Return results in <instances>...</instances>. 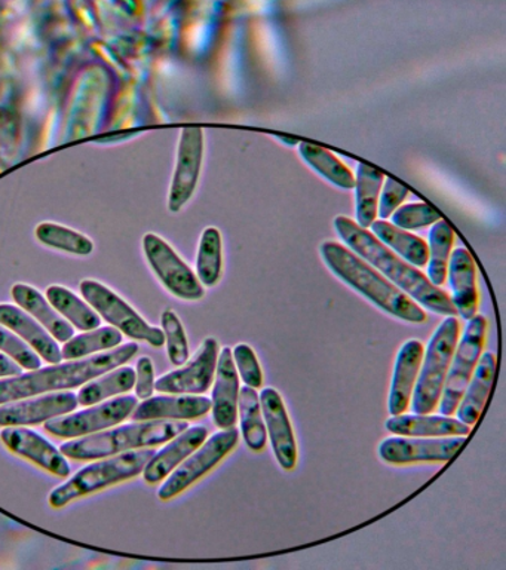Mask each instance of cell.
Masks as SVG:
<instances>
[{
  "instance_id": "5",
  "label": "cell",
  "mask_w": 506,
  "mask_h": 570,
  "mask_svg": "<svg viewBox=\"0 0 506 570\" xmlns=\"http://www.w3.org/2000/svg\"><path fill=\"white\" fill-rule=\"evenodd\" d=\"M155 454L152 448L137 449L135 452H123L113 456L103 458V461L90 463L70 476L65 484L52 490L50 505L63 508L79 498L90 497L123 481L136 479L143 472L146 465Z\"/></svg>"
},
{
  "instance_id": "3",
  "label": "cell",
  "mask_w": 506,
  "mask_h": 570,
  "mask_svg": "<svg viewBox=\"0 0 506 570\" xmlns=\"http://www.w3.org/2000/svg\"><path fill=\"white\" fill-rule=\"evenodd\" d=\"M319 253L328 269L337 278L357 289L361 296L386 314L411 324H421L428 318L426 312L410 296L379 274L370 263L364 261L353 249L335 240H326L319 247Z\"/></svg>"
},
{
  "instance_id": "1",
  "label": "cell",
  "mask_w": 506,
  "mask_h": 570,
  "mask_svg": "<svg viewBox=\"0 0 506 570\" xmlns=\"http://www.w3.org/2000/svg\"><path fill=\"white\" fill-rule=\"evenodd\" d=\"M335 229L346 247L370 263L376 271H379L390 283L397 285L425 309L439 315H457L450 296L444 289L430 283L417 267L403 261L393 249L381 244L371 232L364 229L357 222L345 216L335 218Z\"/></svg>"
},
{
  "instance_id": "32",
  "label": "cell",
  "mask_w": 506,
  "mask_h": 570,
  "mask_svg": "<svg viewBox=\"0 0 506 570\" xmlns=\"http://www.w3.org/2000/svg\"><path fill=\"white\" fill-rule=\"evenodd\" d=\"M136 372L131 367H117L92 381L83 383L79 391L78 403L82 405L99 404L112 396L126 394L135 387Z\"/></svg>"
},
{
  "instance_id": "44",
  "label": "cell",
  "mask_w": 506,
  "mask_h": 570,
  "mask_svg": "<svg viewBox=\"0 0 506 570\" xmlns=\"http://www.w3.org/2000/svg\"><path fill=\"white\" fill-rule=\"evenodd\" d=\"M279 141H284V145H287V146H297V141L296 138H287V137H277Z\"/></svg>"
},
{
  "instance_id": "18",
  "label": "cell",
  "mask_w": 506,
  "mask_h": 570,
  "mask_svg": "<svg viewBox=\"0 0 506 570\" xmlns=\"http://www.w3.org/2000/svg\"><path fill=\"white\" fill-rule=\"evenodd\" d=\"M211 410V400L202 395L170 394L150 396L137 404L132 419L140 421H194L206 416Z\"/></svg>"
},
{
  "instance_id": "39",
  "label": "cell",
  "mask_w": 506,
  "mask_h": 570,
  "mask_svg": "<svg viewBox=\"0 0 506 570\" xmlns=\"http://www.w3.org/2000/svg\"><path fill=\"white\" fill-rule=\"evenodd\" d=\"M393 225L406 230L421 229V227L433 226L441 216L433 207L425 203L399 205L393 214Z\"/></svg>"
},
{
  "instance_id": "10",
  "label": "cell",
  "mask_w": 506,
  "mask_h": 570,
  "mask_svg": "<svg viewBox=\"0 0 506 570\" xmlns=\"http://www.w3.org/2000/svg\"><path fill=\"white\" fill-rule=\"evenodd\" d=\"M141 245L150 269L172 296L189 302L201 301L206 296V288L197 274L162 236L149 232L143 236Z\"/></svg>"
},
{
  "instance_id": "35",
  "label": "cell",
  "mask_w": 506,
  "mask_h": 570,
  "mask_svg": "<svg viewBox=\"0 0 506 570\" xmlns=\"http://www.w3.org/2000/svg\"><path fill=\"white\" fill-rule=\"evenodd\" d=\"M224 275V240L217 227H207L199 240L197 276L206 287H215Z\"/></svg>"
},
{
  "instance_id": "16",
  "label": "cell",
  "mask_w": 506,
  "mask_h": 570,
  "mask_svg": "<svg viewBox=\"0 0 506 570\" xmlns=\"http://www.w3.org/2000/svg\"><path fill=\"white\" fill-rule=\"evenodd\" d=\"M259 399L275 458L284 470L292 471L297 465V443L282 396L274 387H265Z\"/></svg>"
},
{
  "instance_id": "17",
  "label": "cell",
  "mask_w": 506,
  "mask_h": 570,
  "mask_svg": "<svg viewBox=\"0 0 506 570\" xmlns=\"http://www.w3.org/2000/svg\"><path fill=\"white\" fill-rule=\"evenodd\" d=\"M0 440L17 456L28 459L56 476L70 475V465L65 454L38 432L21 426H6Z\"/></svg>"
},
{
  "instance_id": "37",
  "label": "cell",
  "mask_w": 506,
  "mask_h": 570,
  "mask_svg": "<svg viewBox=\"0 0 506 570\" xmlns=\"http://www.w3.org/2000/svg\"><path fill=\"white\" fill-rule=\"evenodd\" d=\"M163 337H166L167 354L176 367L186 364L189 360V342L183 324L176 312L167 309L161 316Z\"/></svg>"
},
{
  "instance_id": "29",
  "label": "cell",
  "mask_w": 506,
  "mask_h": 570,
  "mask_svg": "<svg viewBox=\"0 0 506 570\" xmlns=\"http://www.w3.org/2000/svg\"><path fill=\"white\" fill-rule=\"evenodd\" d=\"M385 176L379 171L368 167L366 164H359L357 176H355V217L359 226L367 229L377 217V204L381 186H384Z\"/></svg>"
},
{
  "instance_id": "19",
  "label": "cell",
  "mask_w": 506,
  "mask_h": 570,
  "mask_svg": "<svg viewBox=\"0 0 506 570\" xmlns=\"http://www.w3.org/2000/svg\"><path fill=\"white\" fill-rule=\"evenodd\" d=\"M211 395L212 421L220 430L235 426L238 421L239 374L235 367L232 350L219 352Z\"/></svg>"
},
{
  "instance_id": "7",
  "label": "cell",
  "mask_w": 506,
  "mask_h": 570,
  "mask_svg": "<svg viewBox=\"0 0 506 570\" xmlns=\"http://www.w3.org/2000/svg\"><path fill=\"white\" fill-rule=\"evenodd\" d=\"M487 327V318L483 315L473 316L466 325L464 336L452 356L441 399H439V414L443 416L455 414L486 345Z\"/></svg>"
},
{
  "instance_id": "23",
  "label": "cell",
  "mask_w": 506,
  "mask_h": 570,
  "mask_svg": "<svg viewBox=\"0 0 506 570\" xmlns=\"http://www.w3.org/2000/svg\"><path fill=\"white\" fill-rule=\"evenodd\" d=\"M0 324L19 334L47 363L57 364L63 360L56 338L48 333V330L41 323H38L32 315L21 309L20 306L0 303Z\"/></svg>"
},
{
  "instance_id": "11",
  "label": "cell",
  "mask_w": 506,
  "mask_h": 570,
  "mask_svg": "<svg viewBox=\"0 0 506 570\" xmlns=\"http://www.w3.org/2000/svg\"><path fill=\"white\" fill-rule=\"evenodd\" d=\"M137 396L122 395L117 399L101 401L92 404L82 412H70L63 416H57L46 422V430L57 439H79L96 434V432L109 430L126 421L135 412Z\"/></svg>"
},
{
  "instance_id": "8",
  "label": "cell",
  "mask_w": 506,
  "mask_h": 570,
  "mask_svg": "<svg viewBox=\"0 0 506 570\" xmlns=\"http://www.w3.org/2000/svg\"><path fill=\"white\" fill-rule=\"evenodd\" d=\"M79 288L92 309L126 336L149 343L153 347L166 345L162 330L146 323L145 318H141L132 306L108 285L96 279H83Z\"/></svg>"
},
{
  "instance_id": "25",
  "label": "cell",
  "mask_w": 506,
  "mask_h": 570,
  "mask_svg": "<svg viewBox=\"0 0 506 570\" xmlns=\"http://www.w3.org/2000/svg\"><path fill=\"white\" fill-rule=\"evenodd\" d=\"M386 430L404 436H466L473 428L450 416L429 414H397L385 423Z\"/></svg>"
},
{
  "instance_id": "36",
  "label": "cell",
  "mask_w": 506,
  "mask_h": 570,
  "mask_svg": "<svg viewBox=\"0 0 506 570\" xmlns=\"http://www.w3.org/2000/svg\"><path fill=\"white\" fill-rule=\"evenodd\" d=\"M122 333L118 328L108 325V327H97L90 332H83L79 336L70 337L61 351L65 360L87 358L101 351H110L121 345Z\"/></svg>"
},
{
  "instance_id": "2",
  "label": "cell",
  "mask_w": 506,
  "mask_h": 570,
  "mask_svg": "<svg viewBox=\"0 0 506 570\" xmlns=\"http://www.w3.org/2000/svg\"><path fill=\"white\" fill-rule=\"evenodd\" d=\"M139 352L137 343H126L113 347L105 354L87 356V358L69 360L57 363L52 367L30 370L19 376L0 379V404L10 401L29 399V396L73 390L83 383L121 367Z\"/></svg>"
},
{
  "instance_id": "6",
  "label": "cell",
  "mask_w": 506,
  "mask_h": 570,
  "mask_svg": "<svg viewBox=\"0 0 506 570\" xmlns=\"http://www.w3.org/2000/svg\"><path fill=\"white\" fill-rule=\"evenodd\" d=\"M459 333L460 323L455 315L447 316L435 330L426 347L415 390H413L410 401L413 413L429 414L438 407L452 356L459 342Z\"/></svg>"
},
{
  "instance_id": "33",
  "label": "cell",
  "mask_w": 506,
  "mask_h": 570,
  "mask_svg": "<svg viewBox=\"0 0 506 570\" xmlns=\"http://www.w3.org/2000/svg\"><path fill=\"white\" fill-rule=\"evenodd\" d=\"M299 155L309 165V168L318 173L324 180L330 181L331 185L340 187V189H354V173L330 150L310 145V142H300Z\"/></svg>"
},
{
  "instance_id": "34",
  "label": "cell",
  "mask_w": 506,
  "mask_h": 570,
  "mask_svg": "<svg viewBox=\"0 0 506 570\" xmlns=\"http://www.w3.org/2000/svg\"><path fill=\"white\" fill-rule=\"evenodd\" d=\"M455 238V230L443 218L435 222L433 229L429 232V257L428 263H426L428 265V275H426V278L434 285H437V287L446 283L448 261H450Z\"/></svg>"
},
{
  "instance_id": "24",
  "label": "cell",
  "mask_w": 506,
  "mask_h": 570,
  "mask_svg": "<svg viewBox=\"0 0 506 570\" xmlns=\"http://www.w3.org/2000/svg\"><path fill=\"white\" fill-rule=\"evenodd\" d=\"M495 377L496 355L493 352H483L455 412L460 422L470 428L478 422L484 407H486Z\"/></svg>"
},
{
  "instance_id": "43",
  "label": "cell",
  "mask_w": 506,
  "mask_h": 570,
  "mask_svg": "<svg viewBox=\"0 0 506 570\" xmlns=\"http://www.w3.org/2000/svg\"><path fill=\"white\" fill-rule=\"evenodd\" d=\"M21 370L23 368H21L14 360H11L10 356H6L0 352V379L19 376Z\"/></svg>"
},
{
  "instance_id": "21",
  "label": "cell",
  "mask_w": 506,
  "mask_h": 570,
  "mask_svg": "<svg viewBox=\"0 0 506 570\" xmlns=\"http://www.w3.org/2000/svg\"><path fill=\"white\" fill-rule=\"evenodd\" d=\"M207 436L206 426H189L188 430L171 439L166 448L155 452L141 472L146 483L155 485L166 480L189 454H192L207 440Z\"/></svg>"
},
{
  "instance_id": "41",
  "label": "cell",
  "mask_w": 506,
  "mask_h": 570,
  "mask_svg": "<svg viewBox=\"0 0 506 570\" xmlns=\"http://www.w3.org/2000/svg\"><path fill=\"white\" fill-rule=\"evenodd\" d=\"M407 195L408 189L406 186L393 180V178L385 177L379 195V204H377V216H380L381 220H386L404 203Z\"/></svg>"
},
{
  "instance_id": "42",
  "label": "cell",
  "mask_w": 506,
  "mask_h": 570,
  "mask_svg": "<svg viewBox=\"0 0 506 570\" xmlns=\"http://www.w3.org/2000/svg\"><path fill=\"white\" fill-rule=\"evenodd\" d=\"M136 396L140 400L150 399L155 392V368L149 356H141L136 364Z\"/></svg>"
},
{
  "instance_id": "15",
  "label": "cell",
  "mask_w": 506,
  "mask_h": 570,
  "mask_svg": "<svg viewBox=\"0 0 506 570\" xmlns=\"http://www.w3.org/2000/svg\"><path fill=\"white\" fill-rule=\"evenodd\" d=\"M78 396L73 392L34 395L29 399L0 404V426H32L63 416L77 410Z\"/></svg>"
},
{
  "instance_id": "40",
  "label": "cell",
  "mask_w": 506,
  "mask_h": 570,
  "mask_svg": "<svg viewBox=\"0 0 506 570\" xmlns=\"http://www.w3.org/2000/svg\"><path fill=\"white\" fill-rule=\"evenodd\" d=\"M235 367L247 386L259 390L264 385V372H261L259 360L250 345L239 343L232 352Z\"/></svg>"
},
{
  "instance_id": "20",
  "label": "cell",
  "mask_w": 506,
  "mask_h": 570,
  "mask_svg": "<svg viewBox=\"0 0 506 570\" xmlns=\"http://www.w3.org/2000/svg\"><path fill=\"white\" fill-rule=\"evenodd\" d=\"M448 283L452 288V303L462 318L469 321L477 315L479 294L477 287V266L466 248L453 249L447 267Z\"/></svg>"
},
{
  "instance_id": "38",
  "label": "cell",
  "mask_w": 506,
  "mask_h": 570,
  "mask_svg": "<svg viewBox=\"0 0 506 570\" xmlns=\"http://www.w3.org/2000/svg\"><path fill=\"white\" fill-rule=\"evenodd\" d=\"M0 352L14 360L21 368H41L42 360L38 352L28 345L19 334L12 333V330L2 324H0Z\"/></svg>"
},
{
  "instance_id": "4",
  "label": "cell",
  "mask_w": 506,
  "mask_h": 570,
  "mask_svg": "<svg viewBox=\"0 0 506 570\" xmlns=\"http://www.w3.org/2000/svg\"><path fill=\"white\" fill-rule=\"evenodd\" d=\"M188 428V421H140L79 436L61 445L60 452L73 461H97L130 450L157 448Z\"/></svg>"
},
{
  "instance_id": "28",
  "label": "cell",
  "mask_w": 506,
  "mask_h": 570,
  "mask_svg": "<svg viewBox=\"0 0 506 570\" xmlns=\"http://www.w3.org/2000/svg\"><path fill=\"white\" fill-rule=\"evenodd\" d=\"M46 296L54 309L73 327L81 332H90V330L100 327L101 316L92 309L86 298L79 297L72 289L66 288L63 285H51L48 287Z\"/></svg>"
},
{
  "instance_id": "13",
  "label": "cell",
  "mask_w": 506,
  "mask_h": 570,
  "mask_svg": "<svg viewBox=\"0 0 506 570\" xmlns=\"http://www.w3.org/2000/svg\"><path fill=\"white\" fill-rule=\"evenodd\" d=\"M464 443V436H389L381 441L379 456L390 465L448 462Z\"/></svg>"
},
{
  "instance_id": "12",
  "label": "cell",
  "mask_w": 506,
  "mask_h": 570,
  "mask_svg": "<svg viewBox=\"0 0 506 570\" xmlns=\"http://www.w3.org/2000/svg\"><path fill=\"white\" fill-rule=\"evenodd\" d=\"M204 149V131L199 128H186L180 132L177 145L175 171H172L170 191H168V209L180 213L192 199L201 177Z\"/></svg>"
},
{
  "instance_id": "9",
  "label": "cell",
  "mask_w": 506,
  "mask_h": 570,
  "mask_svg": "<svg viewBox=\"0 0 506 570\" xmlns=\"http://www.w3.org/2000/svg\"><path fill=\"white\" fill-rule=\"evenodd\" d=\"M239 443L238 428H226L216 432L210 440L204 441L192 454H189L170 475L166 483L159 489L158 497L161 501H171L180 493H183L190 485L197 483L217 465L230 452H234Z\"/></svg>"
},
{
  "instance_id": "26",
  "label": "cell",
  "mask_w": 506,
  "mask_h": 570,
  "mask_svg": "<svg viewBox=\"0 0 506 570\" xmlns=\"http://www.w3.org/2000/svg\"><path fill=\"white\" fill-rule=\"evenodd\" d=\"M11 296L14 298L17 306L32 315L38 323L48 330V333L56 338L57 342H68L73 337L75 327L68 323L54 309V306L48 302L47 296H43L39 289L29 284H16L11 288Z\"/></svg>"
},
{
  "instance_id": "31",
  "label": "cell",
  "mask_w": 506,
  "mask_h": 570,
  "mask_svg": "<svg viewBox=\"0 0 506 570\" xmlns=\"http://www.w3.org/2000/svg\"><path fill=\"white\" fill-rule=\"evenodd\" d=\"M34 238L48 248L79 257L90 256L96 248L90 236L56 222L39 223L34 227Z\"/></svg>"
},
{
  "instance_id": "27",
  "label": "cell",
  "mask_w": 506,
  "mask_h": 570,
  "mask_svg": "<svg viewBox=\"0 0 506 570\" xmlns=\"http://www.w3.org/2000/svg\"><path fill=\"white\" fill-rule=\"evenodd\" d=\"M373 235L393 249L395 254L403 257L415 267H424L428 263V244L420 236L413 235L411 232L401 229L386 220H375L371 223Z\"/></svg>"
},
{
  "instance_id": "14",
  "label": "cell",
  "mask_w": 506,
  "mask_h": 570,
  "mask_svg": "<svg viewBox=\"0 0 506 570\" xmlns=\"http://www.w3.org/2000/svg\"><path fill=\"white\" fill-rule=\"evenodd\" d=\"M219 352L217 338L207 337L185 367L163 374L158 381H155V390L166 392V394H204L210 390L212 381H215Z\"/></svg>"
},
{
  "instance_id": "22",
  "label": "cell",
  "mask_w": 506,
  "mask_h": 570,
  "mask_svg": "<svg viewBox=\"0 0 506 570\" xmlns=\"http://www.w3.org/2000/svg\"><path fill=\"white\" fill-rule=\"evenodd\" d=\"M421 360H424V345L416 338L404 343L398 351L388 400L390 416L406 413L410 405Z\"/></svg>"
},
{
  "instance_id": "30",
  "label": "cell",
  "mask_w": 506,
  "mask_h": 570,
  "mask_svg": "<svg viewBox=\"0 0 506 570\" xmlns=\"http://www.w3.org/2000/svg\"><path fill=\"white\" fill-rule=\"evenodd\" d=\"M238 416L241 419L244 440L251 452H264L268 444V431L257 391L251 386H244L239 390Z\"/></svg>"
}]
</instances>
